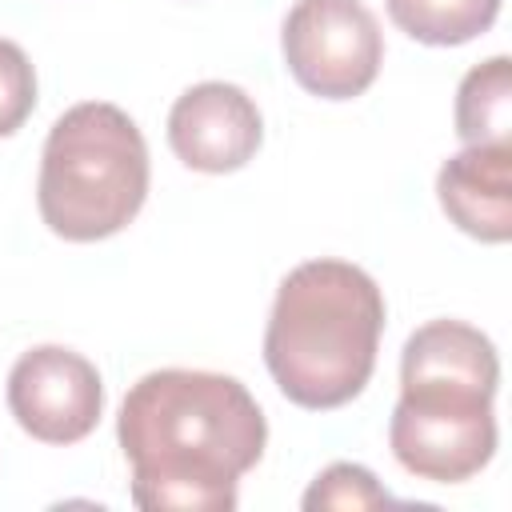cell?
<instances>
[{"label":"cell","mask_w":512,"mask_h":512,"mask_svg":"<svg viewBox=\"0 0 512 512\" xmlns=\"http://www.w3.org/2000/svg\"><path fill=\"white\" fill-rule=\"evenodd\" d=\"M116 440L132 464L136 508L232 512L240 476L264 456L268 420L236 376L160 368L128 388Z\"/></svg>","instance_id":"obj_1"},{"label":"cell","mask_w":512,"mask_h":512,"mask_svg":"<svg viewBox=\"0 0 512 512\" xmlns=\"http://www.w3.org/2000/svg\"><path fill=\"white\" fill-rule=\"evenodd\" d=\"M496 344L464 320H428L404 340L388 444L404 472L432 484L476 476L496 452Z\"/></svg>","instance_id":"obj_2"},{"label":"cell","mask_w":512,"mask_h":512,"mask_svg":"<svg viewBox=\"0 0 512 512\" xmlns=\"http://www.w3.org/2000/svg\"><path fill=\"white\" fill-rule=\"evenodd\" d=\"M384 332L376 280L348 260L296 264L272 300L264 364L276 388L300 408H340L364 392Z\"/></svg>","instance_id":"obj_3"},{"label":"cell","mask_w":512,"mask_h":512,"mask_svg":"<svg viewBox=\"0 0 512 512\" xmlns=\"http://www.w3.org/2000/svg\"><path fill=\"white\" fill-rule=\"evenodd\" d=\"M144 196L148 144L124 108L84 100L52 124L40 156L36 204L60 240L92 244L116 236L136 220Z\"/></svg>","instance_id":"obj_4"},{"label":"cell","mask_w":512,"mask_h":512,"mask_svg":"<svg viewBox=\"0 0 512 512\" xmlns=\"http://www.w3.org/2000/svg\"><path fill=\"white\" fill-rule=\"evenodd\" d=\"M284 64L320 100H352L372 88L384 36L360 0H296L280 32Z\"/></svg>","instance_id":"obj_5"},{"label":"cell","mask_w":512,"mask_h":512,"mask_svg":"<svg viewBox=\"0 0 512 512\" xmlns=\"http://www.w3.org/2000/svg\"><path fill=\"white\" fill-rule=\"evenodd\" d=\"M8 408L16 424L44 444L84 440L104 412V384L92 360L72 348H28L8 372Z\"/></svg>","instance_id":"obj_6"},{"label":"cell","mask_w":512,"mask_h":512,"mask_svg":"<svg viewBox=\"0 0 512 512\" xmlns=\"http://www.w3.org/2000/svg\"><path fill=\"white\" fill-rule=\"evenodd\" d=\"M260 140L264 120L256 100L224 80L192 84L168 112V144L196 172H236L256 156Z\"/></svg>","instance_id":"obj_7"},{"label":"cell","mask_w":512,"mask_h":512,"mask_svg":"<svg viewBox=\"0 0 512 512\" xmlns=\"http://www.w3.org/2000/svg\"><path fill=\"white\" fill-rule=\"evenodd\" d=\"M436 200L444 216L484 240H512V144H464L436 176Z\"/></svg>","instance_id":"obj_8"},{"label":"cell","mask_w":512,"mask_h":512,"mask_svg":"<svg viewBox=\"0 0 512 512\" xmlns=\"http://www.w3.org/2000/svg\"><path fill=\"white\" fill-rule=\"evenodd\" d=\"M456 136L464 144H512V64L492 56L456 88Z\"/></svg>","instance_id":"obj_9"},{"label":"cell","mask_w":512,"mask_h":512,"mask_svg":"<svg viewBox=\"0 0 512 512\" xmlns=\"http://www.w3.org/2000/svg\"><path fill=\"white\" fill-rule=\"evenodd\" d=\"M384 4L400 32L436 48L468 44L484 36L500 16V0H384Z\"/></svg>","instance_id":"obj_10"},{"label":"cell","mask_w":512,"mask_h":512,"mask_svg":"<svg viewBox=\"0 0 512 512\" xmlns=\"http://www.w3.org/2000/svg\"><path fill=\"white\" fill-rule=\"evenodd\" d=\"M392 504V496L376 484V476L364 468V464H328L312 488L304 492V508L316 512V508H384Z\"/></svg>","instance_id":"obj_11"},{"label":"cell","mask_w":512,"mask_h":512,"mask_svg":"<svg viewBox=\"0 0 512 512\" xmlns=\"http://www.w3.org/2000/svg\"><path fill=\"white\" fill-rule=\"evenodd\" d=\"M36 108V72L20 44L0 36V136H12Z\"/></svg>","instance_id":"obj_12"}]
</instances>
